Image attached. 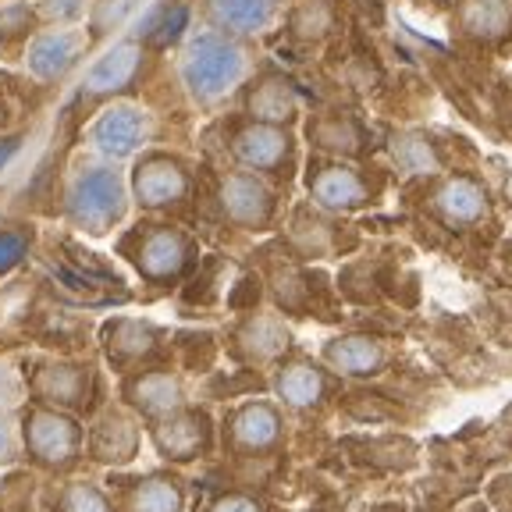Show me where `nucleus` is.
Listing matches in <instances>:
<instances>
[{"label": "nucleus", "instance_id": "aec40b11", "mask_svg": "<svg viewBox=\"0 0 512 512\" xmlns=\"http://www.w3.org/2000/svg\"><path fill=\"white\" fill-rule=\"evenodd\" d=\"M132 402L150 416H175L182 406V388L171 374H146L132 388Z\"/></svg>", "mask_w": 512, "mask_h": 512}, {"label": "nucleus", "instance_id": "393cba45", "mask_svg": "<svg viewBox=\"0 0 512 512\" xmlns=\"http://www.w3.org/2000/svg\"><path fill=\"white\" fill-rule=\"evenodd\" d=\"M40 388H43V395H50V399L79 402L82 388H86V374H82L79 367H54L43 374Z\"/></svg>", "mask_w": 512, "mask_h": 512}, {"label": "nucleus", "instance_id": "6e6552de", "mask_svg": "<svg viewBox=\"0 0 512 512\" xmlns=\"http://www.w3.org/2000/svg\"><path fill=\"white\" fill-rule=\"evenodd\" d=\"M25 438H29L32 452H36L43 463H54V466L72 463L75 448H79V431H75V424L57 413H32L29 424H25Z\"/></svg>", "mask_w": 512, "mask_h": 512}, {"label": "nucleus", "instance_id": "9b49d317", "mask_svg": "<svg viewBox=\"0 0 512 512\" xmlns=\"http://www.w3.org/2000/svg\"><path fill=\"white\" fill-rule=\"evenodd\" d=\"M313 200L324 210H356L370 200L367 182L356 168H345V164H328L310 178Z\"/></svg>", "mask_w": 512, "mask_h": 512}, {"label": "nucleus", "instance_id": "c756f323", "mask_svg": "<svg viewBox=\"0 0 512 512\" xmlns=\"http://www.w3.org/2000/svg\"><path fill=\"white\" fill-rule=\"evenodd\" d=\"M25 246H29V239H25L22 232H4V235H0V274L11 271V267L22 260Z\"/></svg>", "mask_w": 512, "mask_h": 512}, {"label": "nucleus", "instance_id": "a878e982", "mask_svg": "<svg viewBox=\"0 0 512 512\" xmlns=\"http://www.w3.org/2000/svg\"><path fill=\"white\" fill-rule=\"evenodd\" d=\"M111 338H118V342H111V352H118V356H143V352L153 349V328L150 324H139V320H121L118 328L111 331Z\"/></svg>", "mask_w": 512, "mask_h": 512}, {"label": "nucleus", "instance_id": "f3484780", "mask_svg": "<svg viewBox=\"0 0 512 512\" xmlns=\"http://www.w3.org/2000/svg\"><path fill=\"white\" fill-rule=\"evenodd\" d=\"M232 434H235V441H239L242 448H253V452H260V448H271L274 441L281 438V420H278V413H274L271 406H264V402H253V406H242L239 413H235Z\"/></svg>", "mask_w": 512, "mask_h": 512}, {"label": "nucleus", "instance_id": "4468645a", "mask_svg": "<svg viewBox=\"0 0 512 512\" xmlns=\"http://www.w3.org/2000/svg\"><path fill=\"white\" fill-rule=\"evenodd\" d=\"M139 68H143V47L121 43V47H114L111 54H104L89 68L86 89L89 93H114V89H125L128 82L139 75Z\"/></svg>", "mask_w": 512, "mask_h": 512}, {"label": "nucleus", "instance_id": "dca6fc26", "mask_svg": "<svg viewBox=\"0 0 512 512\" xmlns=\"http://www.w3.org/2000/svg\"><path fill=\"white\" fill-rule=\"evenodd\" d=\"M210 8H214V18L224 32L249 36V32H260L271 25L278 0H210Z\"/></svg>", "mask_w": 512, "mask_h": 512}, {"label": "nucleus", "instance_id": "f257e3e1", "mask_svg": "<svg viewBox=\"0 0 512 512\" xmlns=\"http://www.w3.org/2000/svg\"><path fill=\"white\" fill-rule=\"evenodd\" d=\"M246 50L228 32H203L182 54V82L196 104L210 107L242 86L246 79Z\"/></svg>", "mask_w": 512, "mask_h": 512}, {"label": "nucleus", "instance_id": "473e14b6", "mask_svg": "<svg viewBox=\"0 0 512 512\" xmlns=\"http://www.w3.org/2000/svg\"><path fill=\"white\" fill-rule=\"evenodd\" d=\"M438 4H456V0H438Z\"/></svg>", "mask_w": 512, "mask_h": 512}, {"label": "nucleus", "instance_id": "6ab92c4d", "mask_svg": "<svg viewBox=\"0 0 512 512\" xmlns=\"http://www.w3.org/2000/svg\"><path fill=\"white\" fill-rule=\"evenodd\" d=\"M278 395L288 402L292 409H310L320 402V395H324V374H320L317 367H310V363H288V367H281L278 374Z\"/></svg>", "mask_w": 512, "mask_h": 512}, {"label": "nucleus", "instance_id": "b1692460", "mask_svg": "<svg viewBox=\"0 0 512 512\" xmlns=\"http://www.w3.org/2000/svg\"><path fill=\"white\" fill-rule=\"evenodd\" d=\"M313 136L324 150H338V153H356L360 150V125L349 118H324L317 128H313Z\"/></svg>", "mask_w": 512, "mask_h": 512}, {"label": "nucleus", "instance_id": "bb28decb", "mask_svg": "<svg viewBox=\"0 0 512 512\" xmlns=\"http://www.w3.org/2000/svg\"><path fill=\"white\" fill-rule=\"evenodd\" d=\"M136 448V434L128 424H104L96 434V456L100 459H128Z\"/></svg>", "mask_w": 512, "mask_h": 512}, {"label": "nucleus", "instance_id": "423d86ee", "mask_svg": "<svg viewBox=\"0 0 512 512\" xmlns=\"http://www.w3.org/2000/svg\"><path fill=\"white\" fill-rule=\"evenodd\" d=\"M239 164H246L249 171H278L281 164L292 153V139L281 125H264V121H253L235 136L232 143Z\"/></svg>", "mask_w": 512, "mask_h": 512}, {"label": "nucleus", "instance_id": "20e7f679", "mask_svg": "<svg viewBox=\"0 0 512 512\" xmlns=\"http://www.w3.org/2000/svg\"><path fill=\"white\" fill-rule=\"evenodd\" d=\"M189 260H192V242L182 232H175V228H150L139 239L136 264L153 281L178 278L189 267Z\"/></svg>", "mask_w": 512, "mask_h": 512}, {"label": "nucleus", "instance_id": "7c9ffc66", "mask_svg": "<svg viewBox=\"0 0 512 512\" xmlns=\"http://www.w3.org/2000/svg\"><path fill=\"white\" fill-rule=\"evenodd\" d=\"M47 18H75L82 11V0H43Z\"/></svg>", "mask_w": 512, "mask_h": 512}, {"label": "nucleus", "instance_id": "2eb2a0df", "mask_svg": "<svg viewBox=\"0 0 512 512\" xmlns=\"http://www.w3.org/2000/svg\"><path fill=\"white\" fill-rule=\"evenodd\" d=\"M328 363L342 374L352 377H370L384 367V349L381 342L374 338H363V335H352V338H335V342L324 349Z\"/></svg>", "mask_w": 512, "mask_h": 512}, {"label": "nucleus", "instance_id": "1a4fd4ad", "mask_svg": "<svg viewBox=\"0 0 512 512\" xmlns=\"http://www.w3.org/2000/svg\"><path fill=\"white\" fill-rule=\"evenodd\" d=\"M456 25L466 40L502 43L512 36V4L509 0H456Z\"/></svg>", "mask_w": 512, "mask_h": 512}, {"label": "nucleus", "instance_id": "2f4dec72", "mask_svg": "<svg viewBox=\"0 0 512 512\" xmlns=\"http://www.w3.org/2000/svg\"><path fill=\"white\" fill-rule=\"evenodd\" d=\"M210 512H260V505L246 495H228V498H221Z\"/></svg>", "mask_w": 512, "mask_h": 512}, {"label": "nucleus", "instance_id": "4be33fe9", "mask_svg": "<svg viewBox=\"0 0 512 512\" xmlns=\"http://www.w3.org/2000/svg\"><path fill=\"white\" fill-rule=\"evenodd\" d=\"M395 164L409 175H431V171H438V153L420 136H402L395 139Z\"/></svg>", "mask_w": 512, "mask_h": 512}, {"label": "nucleus", "instance_id": "a211bd4d", "mask_svg": "<svg viewBox=\"0 0 512 512\" xmlns=\"http://www.w3.org/2000/svg\"><path fill=\"white\" fill-rule=\"evenodd\" d=\"M75 50H79V36H75V32H64V29L47 32V36H40V40L32 43L29 68L40 75V79H57V75L72 64Z\"/></svg>", "mask_w": 512, "mask_h": 512}, {"label": "nucleus", "instance_id": "412c9836", "mask_svg": "<svg viewBox=\"0 0 512 512\" xmlns=\"http://www.w3.org/2000/svg\"><path fill=\"white\" fill-rule=\"evenodd\" d=\"M178 509H182V491L168 477L143 480L136 488V495H132V512H178Z\"/></svg>", "mask_w": 512, "mask_h": 512}, {"label": "nucleus", "instance_id": "f8f14e48", "mask_svg": "<svg viewBox=\"0 0 512 512\" xmlns=\"http://www.w3.org/2000/svg\"><path fill=\"white\" fill-rule=\"evenodd\" d=\"M296 111H299L296 86L285 75H264L253 86V93H249V118L253 121L285 128V121L296 118Z\"/></svg>", "mask_w": 512, "mask_h": 512}, {"label": "nucleus", "instance_id": "ddd939ff", "mask_svg": "<svg viewBox=\"0 0 512 512\" xmlns=\"http://www.w3.org/2000/svg\"><path fill=\"white\" fill-rule=\"evenodd\" d=\"M153 438H157V448L168 459H196L210 441L207 416H200V413L171 416L168 424L157 427V434H153Z\"/></svg>", "mask_w": 512, "mask_h": 512}, {"label": "nucleus", "instance_id": "cd10ccee", "mask_svg": "<svg viewBox=\"0 0 512 512\" xmlns=\"http://www.w3.org/2000/svg\"><path fill=\"white\" fill-rule=\"evenodd\" d=\"M136 4H139V0H104V4L96 8L93 29L107 32V29H114V25H121V22H125V15L136 8Z\"/></svg>", "mask_w": 512, "mask_h": 512}, {"label": "nucleus", "instance_id": "72a5a7b5", "mask_svg": "<svg viewBox=\"0 0 512 512\" xmlns=\"http://www.w3.org/2000/svg\"><path fill=\"white\" fill-rule=\"evenodd\" d=\"M0 448H4V431H0Z\"/></svg>", "mask_w": 512, "mask_h": 512}, {"label": "nucleus", "instance_id": "39448f33", "mask_svg": "<svg viewBox=\"0 0 512 512\" xmlns=\"http://www.w3.org/2000/svg\"><path fill=\"white\" fill-rule=\"evenodd\" d=\"M189 192V175L178 160L171 157H146L136 168V196L143 207L160 210L185 200Z\"/></svg>", "mask_w": 512, "mask_h": 512}, {"label": "nucleus", "instance_id": "0eeeda50", "mask_svg": "<svg viewBox=\"0 0 512 512\" xmlns=\"http://www.w3.org/2000/svg\"><path fill=\"white\" fill-rule=\"evenodd\" d=\"M434 210L452 228H470V224H477L480 217L488 214V192L470 175L445 178L441 189L434 192Z\"/></svg>", "mask_w": 512, "mask_h": 512}, {"label": "nucleus", "instance_id": "f03ea898", "mask_svg": "<svg viewBox=\"0 0 512 512\" xmlns=\"http://www.w3.org/2000/svg\"><path fill=\"white\" fill-rule=\"evenodd\" d=\"M68 210H72V221L82 224L86 232H107L114 221H121L125 214V189H121L118 171L111 168H93L75 182L72 200H68Z\"/></svg>", "mask_w": 512, "mask_h": 512}, {"label": "nucleus", "instance_id": "5701e85b", "mask_svg": "<svg viewBox=\"0 0 512 512\" xmlns=\"http://www.w3.org/2000/svg\"><path fill=\"white\" fill-rule=\"evenodd\" d=\"M242 342H246L256 356H264L267 360V356H278V352L288 345V331L281 328L274 317H256L253 324L242 331Z\"/></svg>", "mask_w": 512, "mask_h": 512}, {"label": "nucleus", "instance_id": "9d476101", "mask_svg": "<svg viewBox=\"0 0 512 512\" xmlns=\"http://www.w3.org/2000/svg\"><path fill=\"white\" fill-rule=\"evenodd\" d=\"M146 139V114L136 107H111L104 111V118L93 125V143L96 150L111 153V157H128L136 153Z\"/></svg>", "mask_w": 512, "mask_h": 512}, {"label": "nucleus", "instance_id": "c85d7f7f", "mask_svg": "<svg viewBox=\"0 0 512 512\" xmlns=\"http://www.w3.org/2000/svg\"><path fill=\"white\" fill-rule=\"evenodd\" d=\"M64 512H107V502L96 488H72L68 502H64Z\"/></svg>", "mask_w": 512, "mask_h": 512}, {"label": "nucleus", "instance_id": "7ed1b4c3", "mask_svg": "<svg viewBox=\"0 0 512 512\" xmlns=\"http://www.w3.org/2000/svg\"><path fill=\"white\" fill-rule=\"evenodd\" d=\"M221 210L232 224L242 228H264L274 214V192L249 171L228 175L221 182Z\"/></svg>", "mask_w": 512, "mask_h": 512}]
</instances>
